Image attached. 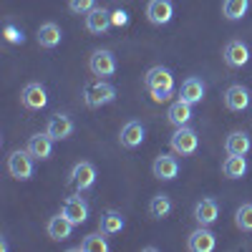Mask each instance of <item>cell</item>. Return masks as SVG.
Wrapping results in <instances>:
<instances>
[{
  "label": "cell",
  "instance_id": "obj_1",
  "mask_svg": "<svg viewBox=\"0 0 252 252\" xmlns=\"http://www.w3.org/2000/svg\"><path fill=\"white\" fill-rule=\"evenodd\" d=\"M114 98H116V89L111 83L101 81V78L86 83V89H83V103H86L89 109H101V106H106V103H111Z\"/></svg>",
  "mask_w": 252,
  "mask_h": 252
},
{
  "label": "cell",
  "instance_id": "obj_2",
  "mask_svg": "<svg viewBox=\"0 0 252 252\" xmlns=\"http://www.w3.org/2000/svg\"><path fill=\"white\" fill-rule=\"evenodd\" d=\"M169 146H172V152L179 154V157H189V154H194L197 152V146H199V136L197 131L192 129V126H177V131L172 134L169 139Z\"/></svg>",
  "mask_w": 252,
  "mask_h": 252
},
{
  "label": "cell",
  "instance_id": "obj_3",
  "mask_svg": "<svg viewBox=\"0 0 252 252\" xmlns=\"http://www.w3.org/2000/svg\"><path fill=\"white\" fill-rule=\"evenodd\" d=\"M8 172L13 179L18 182H26L33 177V154L28 149H15L8 157Z\"/></svg>",
  "mask_w": 252,
  "mask_h": 252
},
{
  "label": "cell",
  "instance_id": "obj_4",
  "mask_svg": "<svg viewBox=\"0 0 252 252\" xmlns=\"http://www.w3.org/2000/svg\"><path fill=\"white\" fill-rule=\"evenodd\" d=\"M68 182L76 187V192H89V189L96 184V166L91 161H78L71 169Z\"/></svg>",
  "mask_w": 252,
  "mask_h": 252
},
{
  "label": "cell",
  "instance_id": "obj_5",
  "mask_svg": "<svg viewBox=\"0 0 252 252\" xmlns=\"http://www.w3.org/2000/svg\"><path fill=\"white\" fill-rule=\"evenodd\" d=\"M89 68L94 76L98 78H106V76H114L116 73V58L111 51H94L91 61H89Z\"/></svg>",
  "mask_w": 252,
  "mask_h": 252
},
{
  "label": "cell",
  "instance_id": "obj_6",
  "mask_svg": "<svg viewBox=\"0 0 252 252\" xmlns=\"http://www.w3.org/2000/svg\"><path fill=\"white\" fill-rule=\"evenodd\" d=\"M187 247L192 250V252H212L215 247H217V237H215V232L209 227H204V224H199L192 235H189V240H187Z\"/></svg>",
  "mask_w": 252,
  "mask_h": 252
},
{
  "label": "cell",
  "instance_id": "obj_7",
  "mask_svg": "<svg viewBox=\"0 0 252 252\" xmlns=\"http://www.w3.org/2000/svg\"><path fill=\"white\" fill-rule=\"evenodd\" d=\"M61 212L66 215L73 224H83V222L89 220V212H91V209H89V202L83 199L81 192H78V194H73V197H68L66 202H63V209H61Z\"/></svg>",
  "mask_w": 252,
  "mask_h": 252
},
{
  "label": "cell",
  "instance_id": "obj_8",
  "mask_svg": "<svg viewBox=\"0 0 252 252\" xmlns=\"http://www.w3.org/2000/svg\"><path fill=\"white\" fill-rule=\"evenodd\" d=\"M144 86L146 89H166V91H174V76L169 68H164V66H154L146 71L144 76Z\"/></svg>",
  "mask_w": 252,
  "mask_h": 252
},
{
  "label": "cell",
  "instance_id": "obj_9",
  "mask_svg": "<svg viewBox=\"0 0 252 252\" xmlns=\"http://www.w3.org/2000/svg\"><path fill=\"white\" fill-rule=\"evenodd\" d=\"M172 15H174L172 0H149V5H146V18L154 26H166L172 20Z\"/></svg>",
  "mask_w": 252,
  "mask_h": 252
},
{
  "label": "cell",
  "instance_id": "obj_10",
  "mask_svg": "<svg viewBox=\"0 0 252 252\" xmlns=\"http://www.w3.org/2000/svg\"><path fill=\"white\" fill-rule=\"evenodd\" d=\"M20 101H23L26 109L40 111V109H46V103H48V94L40 83H28V86L23 89V94H20Z\"/></svg>",
  "mask_w": 252,
  "mask_h": 252
},
{
  "label": "cell",
  "instance_id": "obj_11",
  "mask_svg": "<svg viewBox=\"0 0 252 252\" xmlns=\"http://www.w3.org/2000/svg\"><path fill=\"white\" fill-rule=\"evenodd\" d=\"M144 136H146V129L141 121H126L121 134H119V141L124 149H136V146H141Z\"/></svg>",
  "mask_w": 252,
  "mask_h": 252
},
{
  "label": "cell",
  "instance_id": "obj_12",
  "mask_svg": "<svg viewBox=\"0 0 252 252\" xmlns=\"http://www.w3.org/2000/svg\"><path fill=\"white\" fill-rule=\"evenodd\" d=\"M111 10L106 8H94L91 13H86V31L94 35H103L111 28Z\"/></svg>",
  "mask_w": 252,
  "mask_h": 252
},
{
  "label": "cell",
  "instance_id": "obj_13",
  "mask_svg": "<svg viewBox=\"0 0 252 252\" xmlns=\"http://www.w3.org/2000/svg\"><path fill=\"white\" fill-rule=\"evenodd\" d=\"M250 61V48L242 40H229L224 46V63L229 68H242L245 63Z\"/></svg>",
  "mask_w": 252,
  "mask_h": 252
},
{
  "label": "cell",
  "instance_id": "obj_14",
  "mask_svg": "<svg viewBox=\"0 0 252 252\" xmlns=\"http://www.w3.org/2000/svg\"><path fill=\"white\" fill-rule=\"evenodd\" d=\"M152 172H154L157 179L169 182V179H174V177L179 174V161H177L172 154H159V157L154 159V164H152Z\"/></svg>",
  "mask_w": 252,
  "mask_h": 252
},
{
  "label": "cell",
  "instance_id": "obj_15",
  "mask_svg": "<svg viewBox=\"0 0 252 252\" xmlns=\"http://www.w3.org/2000/svg\"><path fill=\"white\" fill-rule=\"evenodd\" d=\"M46 134H48L53 141L68 139V136L73 134V121H71V116H66V114L51 116V121H48V126H46Z\"/></svg>",
  "mask_w": 252,
  "mask_h": 252
},
{
  "label": "cell",
  "instance_id": "obj_16",
  "mask_svg": "<svg viewBox=\"0 0 252 252\" xmlns=\"http://www.w3.org/2000/svg\"><path fill=\"white\" fill-rule=\"evenodd\" d=\"M217 217H220V204H217V199L204 197V199L197 202V207H194V220H197V224L209 227V224L217 222Z\"/></svg>",
  "mask_w": 252,
  "mask_h": 252
},
{
  "label": "cell",
  "instance_id": "obj_17",
  "mask_svg": "<svg viewBox=\"0 0 252 252\" xmlns=\"http://www.w3.org/2000/svg\"><path fill=\"white\" fill-rule=\"evenodd\" d=\"M26 149L33 154V159L46 161V159H51V154H53V139H51L46 131H43V134H33V136L28 139Z\"/></svg>",
  "mask_w": 252,
  "mask_h": 252
},
{
  "label": "cell",
  "instance_id": "obj_18",
  "mask_svg": "<svg viewBox=\"0 0 252 252\" xmlns=\"http://www.w3.org/2000/svg\"><path fill=\"white\" fill-rule=\"evenodd\" d=\"M73 227H76V224H73L66 215L61 212V215H56V217H51V220H48V227H46V229H48V237H51V240L63 242V240H68V237H71Z\"/></svg>",
  "mask_w": 252,
  "mask_h": 252
},
{
  "label": "cell",
  "instance_id": "obj_19",
  "mask_svg": "<svg viewBox=\"0 0 252 252\" xmlns=\"http://www.w3.org/2000/svg\"><path fill=\"white\" fill-rule=\"evenodd\" d=\"M224 106L229 111H245L250 106V91L245 86H240V83H235V86H229L224 91Z\"/></svg>",
  "mask_w": 252,
  "mask_h": 252
},
{
  "label": "cell",
  "instance_id": "obj_20",
  "mask_svg": "<svg viewBox=\"0 0 252 252\" xmlns=\"http://www.w3.org/2000/svg\"><path fill=\"white\" fill-rule=\"evenodd\" d=\"M192 106L194 103H189V101H184V98H177L172 106H169V111H166V119H169V124L172 126H187L189 121H192Z\"/></svg>",
  "mask_w": 252,
  "mask_h": 252
},
{
  "label": "cell",
  "instance_id": "obj_21",
  "mask_svg": "<svg viewBox=\"0 0 252 252\" xmlns=\"http://www.w3.org/2000/svg\"><path fill=\"white\" fill-rule=\"evenodd\" d=\"M222 174L227 179H242L247 174V159H245V154H229L222 161Z\"/></svg>",
  "mask_w": 252,
  "mask_h": 252
},
{
  "label": "cell",
  "instance_id": "obj_22",
  "mask_svg": "<svg viewBox=\"0 0 252 252\" xmlns=\"http://www.w3.org/2000/svg\"><path fill=\"white\" fill-rule=\"evenodd\" d=\"M61 38H63V33L56 23H43L38 28V46L40 48H56L61 43Z\"/></svg>",
  "mask_w": 252,
  "mask_h": 252
},
{
  "label": "cell",
  "instance_id": "obj_23",
  "mask_svg": "<svg viewBox=\"0 0 252 252\" xmlns=\"http://www.w3.org/2000/svg\"><path fill=\"white\" fill-rule=\"evenodd\" d=\"M179 98H184L189 103H199L204 98V83L199 78H187L179 89Z\"/></svg>",
  "mask_w": 252,
  "mask_h": 252
},
{
  "label": "cell",
  "instance_id": "obj_24",
  "mask_svg": "<svg viewBox=\"0 0 252 252\" xmlns=\"http://www.w3.org/2000/svg\"><path fill=\"white\" fill-rule=\"evenodd\" d=\"M124 215L116 212V209H109V212H103L101 215V222H98V229L101 232H106V235H119L121 229H124Z\"/></svg>",
  "mask_w": 252,
  "mask_h": 252
},
{
  "label": "cell",
  "instance_id": "obj_25",
  "mask_svg": "<svg viewBox=\"0 0 252 252\" xmlns=\"http://www.w3.org/2000/svg\"><path fill=\"white\" fill-rule=\"evenodd\" d=\"M250 146H252V141H250V136H247L245 131H232V134L224 139L227 154H247Z\"/></svg>",
  "mask_w": 252,
  "mask_h": 252
},
{
  "label": "cell",
  "instance_id": "obj_26",
  "mask_svg": "<svg viewBox=\"0 0 252 252\" xmlns=\"http://www.w3.org/2000/svg\"><path fill=\"white\" fill-rule=\"evenodd\" d=\"M172 197L169 194H157V197H152V202H149V215L154 217V220H164V217H169V212H172Z\"/></svg>",
  "mask_w": 252,
  "mask_h": 252
},
{
  "label": "cell",
  "instance_id": "obj_27",
  "mask_svg": "<svg viewBox=\"0 0 252 252\" xmlns=\"http://www.w3.org/2000/svg\"><path fill=\"white\" fill-rule=\"evenodd\" d=\"M106 232H94V235H86L83 237V242L78 245V250H83V252H109V242H106V237H103Z\"/></svg>",
  "mask_w": 252,
  "mask_h": 252
},
{
  "label": "cell",
  "instance_id": "obj_28",
  "mask_svg": "<svg viewBox=\"0 0 252 252\" xmlns=\"http://www.w3.org/2000/svg\"><path fill=\"white\" fill-rule=\"evenodd\" d=\"M247 10H250V0H224L222 3V13L227 20H240L245 18Z\"/></svg>",
  "mask_w": 252,
  "mask_h": 252
},
{
  "label": "cell",
  "instance_id": "obj_29",
  "mask_svg": "<svg viewBox=\"0 0 252 252\" xmlns=\"http://www.w3.org/2000/svg\"><path fill=\"white\" fill-rule=\"evenodd\" d=\"M235 224H237V229H242V232H252V204H250V202L237 207Z\"/></svg>",
  "mask_w": 252,
  "mask_h": 252
},
{
  "label": "cell",
  "instance_id": "obj_30",
  "mask_svg": "<svg viewBox=\"0 0 252 252\" xmlns=\"http://www.w3.org/2000/svg\"><path fill=\"white\" fill-rule=\"evenodd\" d=\"M68 8L73 13H78V15H86V13H91L96 8V0H71Z\"/></svg>",
  "mask_w": 252,
  "mask_h": 252
},
{
  "label": "cell",
  "instance_id": "obj_31",
  "mask_svg": "<svg viewBox=\"0 0 252 252\" xmlns=\"http://www.w3.org/2000/svg\"><path fill=\"white\" fill-rule=\"evenodd\" d=\"M5 38L10 40V43H15V46H20V43L26 40L23 31H20V28H15V26H5Z\"/></svg>",
  "mask_w": 252,
  "mask_h": 252
},
{
  "label": "cell",
  "instance_id": "obj_32",
  "mask_svg": "<svg viewBox=\"0 0 252 252\" xmlns=\"http://www.w3.org/2000/svg\"><path fill=\"white\" fill-rule=\"evenodd\" d=\"M111 23H114L116 28H124L126 23H129V13L121 10V8H119V10H114V13H111Z\"/></svg>",
  "mask_w": 252,
  "mask_h": 252
},
{
  "label": "cell",
  "instance_id": "obj_33",
  "mask_svg": "<svg viewBox=\"0 0 252 252\" xmlns=\"http://www.w3.org/2000/svg\"><path fill=\"white\" fill-rule=\"evenodd\" d=\"M149 94H152V98H154V101H166V98L172 96V91H166V89H152Z\"/></svg>",
  "mask_w": 252,
  "mask_h": 252
}]
</instances>
